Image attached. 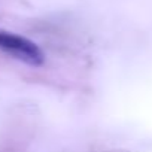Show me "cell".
Listing matches in <instances>:
<instances>
[{
  "label": "cell",
  "mask_w": 152,
  "mask_h": 152,
  "mask_svg": "<svg viewBox=\"0 0 152 152\" xmlns=\"http://www.w3.org/2000/svg\"><path fill=\"white\" fill-rule=\"evenodd\" d=\"M0 49L17 60L33 66L42 64L43 61V54L34 42L5 30H0Z\"/></svg>",
  "instance_id": "obj_1"
}]
</instances>
